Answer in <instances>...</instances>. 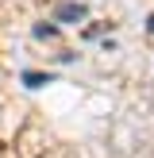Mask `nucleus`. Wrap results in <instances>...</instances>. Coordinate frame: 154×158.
Segmentation results:
<instances>
[{
  "instance_id": "f257e3e1",
  "label": "nucleus",
  "mask_w": 154,
  "mask_h": 158,
  "mask_svg": "<svg viewBox=\"0 0 154 158\" xmlns=\"http://www.w3.org/2000/svg\"><path fill=\"white\" fill-rule=\"evenodd\" d=\"M58 19H85V8L81 4H62L58 8Z\"/></svg>"
},
{
  "instance_id": "f03ea898",
  "label": "nucleus",
  "mask_w": 154,
  "mask_h": 158,
  "mask_svg": "<svg viewBox=\"0 0 154 158\" xmlns=\"http://www.w3.org/2000/svg\"><path fill=\"white\" fill-rule=\"evenodd\" d=\"M150 31H154V19H150Z\"/></svg>"
}]
</instances>
